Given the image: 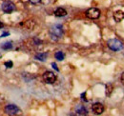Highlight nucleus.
I'll return each instance as SVG.
<instances>
[{
    "mask_svg": "<svg viewBox=\"0 0 124 116\" xmlns=\"http://www.w3.org/2000/svg\"><path fill=\"white\" fill-rule=\"evenodd\" d=\"M107 45H108L109 49L112 50L113 51H119L121 50H123V43L118 40V39H110L107 42Z\"/></svg>",
    "mask_w": 124,
    "mask_h": 116,
    "instance_id": "nucleus-2",
    "label": "nucleus"
},
{
    "mask_svg": "<svg viewBox=\"0 0 124 116\" xmlns=\"http://www.w3.org/2000/svg\"><path fill=\"white\" fill-rule=\"evenodd\" d=\"M92 110L94 114H101L104 111V106L101 103H94L92 106Z\"/></svg>",
    "mask_w": 124,
    "mask_h": 116,
    "instance_id": "nucleus-7",
    "label": "nucleus"
},
{
    "mask_svg": "<svg viewBox=\"0 0 124 116\" xmlns=\"http://www.w3.org/2000/svg\"><path fill=\"white\" fill-rule=\"evenodd\" d=\"M86 16L90 19H97L100 16V11L96 8H90L85 13Z\"/></svg>",
    "mask_w": 124,
    "mask_h": 116,
    "instance_id": "nucleus-5",
    "label": "nucleus"
},
{
    "mask_svg": "<svg viewBox=\"0 0 124 116\" xmlns=\"http://www.w3.org/2000/svg\"><path fill=\"white\" fill-rule=\"evenodd\" d=\"M5 112L8 115H17L21 112V109L16 105H8L5 108Z\"/></svg>",
    "mask_w": 124,
    "mask_h": 116,
    "instance_id": "nucleus-3",
    "label": "nucleus"
},
{
    "mask_svg": "<svg viewBox=\"0 0 124 116\" xmlns=\"http://www.w3.org/2000/svg\"><path fill=\"white\" fill-rule=\"evenodd\" d=\"M1 28H3V23L0 21V29H1Z\"/></svg>",
    "mask_w": 124,
    "mask_h": 116,
    "instance_id": "nucleus-21",
    "label": "nucleus"
},
{
    "mask_svg": "<svg viewBox=\"0 0 124 116\" xmlns=\"http://www.w3.org/2000/svg\"><path fill=\"white\" fill-rule=\"evenodd\" d=\"M120 82H121V84L124 86V72L121 73V75H120Z\"/></svg>",
    "mask_w": 124,
    "mask_h": 116,
    "instance_id": "nucleus-17",
    "label": "nucleus"
},
{
    "mask_svg": "<svg viewBox=\"0 0 124 116\" xmlns=\"http://www.w3.org/2000/svg\"><path fill=\"white\" fill-rule=\"evenodd\" d=\"M2 10L6 14H11L16 11V5L11 1H5L2 3Z\"/></svg>",
    "mask_w": 124,
    "mask_h": 116,
    "instance_id": "nucleus-4",
    "label": "nucleus"
},
{
    "mask_svg": "<svg viewBox=\"0 0 124 116\" xmlns=\"http://www.w3.org/2000/svg\"><path fill=\"white\" fill-rule=\"evenodd\" d=\"M54 15L57 16V17H63V16L67 15V12L63 8H58L54 11Z\"/></svg>",
    "mask_w": 124,
    "mask_h": 116,
    "instance_id": "nucleus-10",
    "label": "nucleus"
},
{
    "mask_svg": "<svg viewBox=\"0 0 124 116\" xmlns=\"http://www.w3.org/2000/svg\"><path fill=\"white\" fill-rule=\"evenodd\" d=\"M9 34H10V33H9L8 31H6V32H3V33L1 34V36H0V37H2V38H3V37H6V36H8Z\"/></svg>",
    "mask_w": 124,
    "mask_h": 116,
    "instance_id": "nucleus-19",
    "label": "nucleus"
},
{
    "mask_svg": "<svg viewBox=\"0 0 124 116\" xmlns=\"http://www.w3.org/2000/svg\"><path fill=\"white\" fill-rule=\"evenodd\" d=\"M31 4H38L41 2V0H29Z\"/></svg>",
    "mask_w": 124,
    "mask_h": 116,
    "instance_id": "nucleus-18",
    "label": "nucleus"
},
{
    "mask_svg": "<svg viewBox=\"0 0 124 116\" xmlns=\"http://www.w3.org/2000/svg\"><path fill=\"white\" fill-rule=\"evenodd\" d=\"M76 111L79 115H86L88 113V110L83 107V106H78L76 108Z\"/></svg>",
    "mask_w": 124,
    "mask_h": 116,
    "instance_id": "nucleus-9",
    "label": "nucleus"
},
{
    "mask_svg": "<svg viewBox=\"0 0 124 116\" xmlns=\"http://www.w3.org/2000/svg\"><path fill=\"white\" fill-rule=\"evenodd\" d=\"M25 27L28 29H31L33 27H34V22L31 21V20H28L25 22Z\"/></svg>",
    "mask_w": 124,
    "mask_h": 116,
    "instance_id": "nucleus-13",
    "label": "nucleus"
},
{
    "mask_svg": "<svg viewBox=\"0 0 124 116\" xmlns=\"http://www.w3.org/2000/svg\"><path fill=\"white\" fill-rule=\"evenodd\" d=\"M64 29L61 24H54L50 29V35L53 40H58L63 36Z\"/></svg>",
    "mask_w": 124,
    "mask_h": 116,
    "instance_id": "nucleus-1",
    "label": "nucleus"
},
{
    "mask_svg": "<svg viewBox=\"0 0 124 116\" xmlns=\"http://www.w3.org/2000/svg\"><path fill=\"white\" fill-rule=\"evenodd\" d=\"M1 48L3 50H11L13 48V44L11 43V42H6V43H4L1 46Z\"/></svg>",
    "mask_w": 124,
    "mask_h": 116,
    "instance_id": "nucleus-14",
    "label": "nucleus"
},
{
    "mask_svg": "<svg viewBox=\"0 0 124 116\" xmlns=\"http://www.w3.org/2000/svg\"><path fill=\"white\" fill-rule=\"evenodd\" d=\"M114 19L116 23L121 22L124 19V13L122 11H116L114 13Z\"/></svg>",
    "mask_w": 124,
    "mask_h": 116,
    "instance_id": "nucleus-8",
    "label": "nucleus"
},
{
    "mask_svg": "<svg viewBox=\"0 0 124 116\" xmlns=\"http://www.w3.org/2000/svg\"><path fill=\"white\" fill-rule=\"evenodd\" d=\"M47 56H48L47 53H38L35 55V59L39 60V61H45L47 59Z\"/></svg>",
    "mask_w": 124,
    "mask_h": 116,
    "instance_id": "nucleus-12",
    "label": "nucleus"
},
{
    "mask_svg": "<svg viewBox=\"0 0 124 116\" xmlns=\"http://www.w3.org/2000/svg\"><path fill=\"white\" fill-rule=\"evenodd\" d=\"M4 65H5V67H7L8 69H11V68H13V62L12 61H7V62H5L4 63Z\"/></svg>",
    "mask_w": 124,
    "mask_h": 116,
    "instance_id": "nucleus-16",
    "label": "nucleus"
},
{
    "mask_svg": "<svg viewBox=\"0 0 124 116\" xmlns=\"http://www.w3.org/2000/svg\"><path fill=\"white\" fill-rule=\"evenodd\" d=\"M52 66H53V68H54V70H55V71H57V72H58V71H59V70H58V68H57V66H56V64H55V63H52Z\"/></svg>",
    "mask_w": 124,
    "mask_h": 116,
    "instance_id": "nucleus-20",
    "label": "nucleus"
},
{
    "mask_svg": "<svg viewBox=\"0 0 124 116\" xmlns=\"http://www.w3.org/2000/svg\"><path fill=\"white\" fill-rule=\"evenodd\" d=\"M43 80L47 84H54L56 81V75L52 72H46L43 74Z\"/></svg>",
    "mask_w": 124,
    "mask_h": 116,
    "instance_id": "nucleus-6",
    "label": "nucleus"
},
{
    "mask_svg": "<svg viewBox=\"0 0 124 116\" xmlns=\"http://www.w3.org/2000/svg\"><path fill=\"white\" fill-rule=\"evenodd\" d=\"M54 56H55V58L58 60V61H62L63 59H64V53L62 52V51H57L55 54H54Z\"/></svg>",
    "mask_w": 124,
    "mask_h": 116,
    "instance_id": "nucleus-15",
    "label": "nucleus"
},
{
    "mask_svg": "<svg viewBox=\"0 0 124 116\" xmlns=\"http://www.w3.org/2000/svg\"><path fill=\"white\" fill-rule=\"evenodd\" d=\"M113 90H114V86L112 85V84H107L106 85V89H105V92H106V95L110 97L111 96V94H112V92H113Z\"/></svg>",
    "mask_w": 124,
    "mask_h": 116,
    "instance_id": "nucleus-11",
    "label": "nucleus"
}]
</instances>
